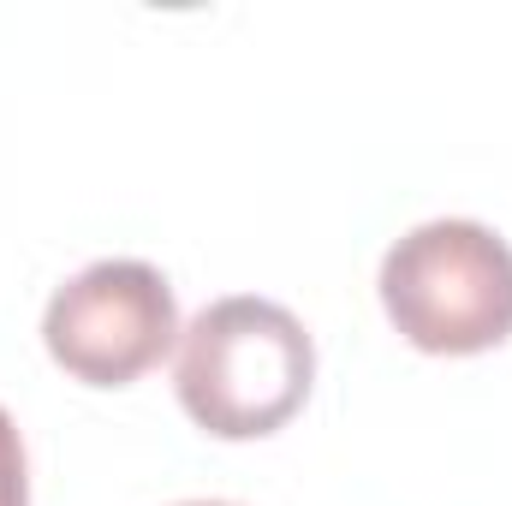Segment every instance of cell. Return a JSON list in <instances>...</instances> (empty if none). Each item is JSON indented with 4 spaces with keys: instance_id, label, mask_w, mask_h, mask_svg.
I'll use <instances>...</instances> for the list:
<instances>
[{
    "instance_id": "cell-2",
    "label": "cell",
    "mask_w": 512,
    "mask_h": 506,
    "mask_svg": "<svg viewBox=\"0 0 512 506\" xmlns=\"http://www.w3.org/2000/svg\"><path fill=\"white\" fill-rule=\"evenodd\" d=\"M382 310L417 352H495L512 334V245L483 221H423L382 256Z\"/></svg>"
},
{
    "instance_id": "cell-3",
    "label": "cell",
    "mask_w": 512,
    "mask_h": 506,
    "mask_svg": "<svg viewBox=\"0 0 512 506\" xmlns=\"http://www.w3.org/2000/svg\"><path fill=\"white\" fill-rule=\"evenodd\" d=\"M179 340V304L161 268L137 256H102L54 286L42 310L48 358L84 387H126L149 376Z\"/></svg>"
},
{
    "instance_id": "cell-4",
    "label": "cell",
    "mask_w": 512,
    "mask_h": 506,
    "mask_svg": "<svg viewBox=\"0 0 512 506\" xmlns=\"http://www.w3.org/2000/svg\"><path fill=\"white\" fill-rule=\"evenodd\" d=\"M0 506H30V471H24V441L18 423L0 405Z\"/></svg>"
},
{
    "instance_id": "cell-5",
    "label": "cell",
    "mask_w": 512,
    "mask_h": 506,
    "mask_svg": "<svg viewBox=\"0 0 512 506\" xmlns=\"http://www.w3.org/2000/svg\"><path fill=\"white\" fill-rule=\"evenodd\" d=\"M179 506H233V501H179Z\"/></svg>"
},
{
    "instance_id": "cell-1",
    "label": "cell",
    "mask_w": 512,
    "mask_h": 506,
    "mask_svg": "<svg viewBox=\"0 0 512 506\" xmlns=\"http://www.w3.org/2000/svg\"><path fill=\"white\" fill-rule=\"evenodd\" d=\"M316 381V346L304 322L274 298H215L185 334L173 387L185 417L215 441H262L286 429Z\"/></svg>"
}]
</instances>
